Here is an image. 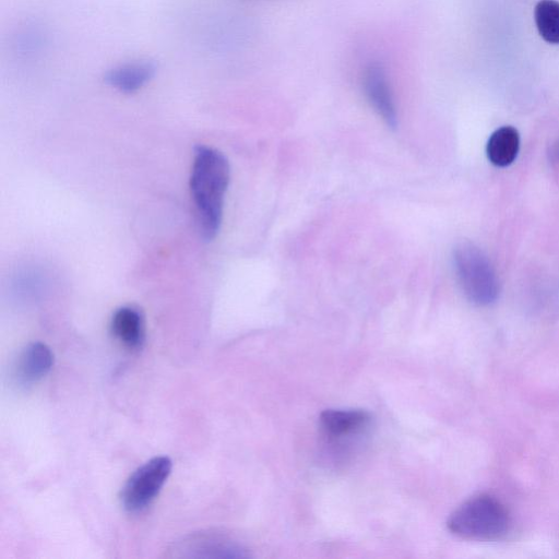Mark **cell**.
<instances>
[{
	"mask_svg": "<svg viewBox=\"0 0 559 559\" xmlns=\"http://www.w3.org/2000/svg\"><path fill=\"white\" fill-rule=\"evenodd\" d=\"M362 86L365 95L374 111L384 123L395 129L399 123L397 110L385 71L379 63H370L364 71Z\"/></svg>",
	"mask_w": 559,
	"mask_h": 559,
	"instance_id": "5b68a950",
	"label": "cell"
},
{
	"mask_svg": "<svg viewBox=\"0 0 559 559\" xmlns=\"http://www.w3.org/2000/svg\"><path fill=\"white\" fill-rule=\"evenodd\" d=\"M453 266L465 297L474 305L488 306L499 295V282L496 271L481 249L464 241L453 250Z\"/></svg>",
	"mask_w": 559,
	"mask_h": 559,
	"instance_id": "3957f363",
	"label": "cell"
},
{
	"mask_svg": "<svg viewBox=\"0 0 559 559\" xmlns=\"http://www.w3.org/2000/svg\"><path fill=\"white\" fill-rule=\"evenodd\" d=\"M369 421V413L362 409H325L320 415L322 430L333 439L350 437L364 430Z\"/></svg>",
	"mask_w": 559,
	"mask_h": 559,
	"instance_id": "ba28073f",
	"label": "cell"
},
{
	"mask_svg": "<svg viewBox=\"0 0 559 559\" xmlns=\"http://www.w3.org/2000/svg\"><path fill=\"white\" fill-rule=\"evenodd\" d=\"M534 17L540 37L552 45H559V1L539 0Z\"/></svg>",
	"mask_w": 559,
	"mask_h": 559,
	"instance_id": "8fae6325",
	"label": "cell"
},
{
	"mask_svg": "<svg viewBox=\"0 0 559 559\" xmlns=\"http://www.w3.org/2000/svg\"><path fill=\"white\" fill-rule=\"evenodd\" d=\"M520 148V135L515 128L503 126L492 132L487 142V157L498 167L509 166L514 162Z\"/></svg>",
	"mask_w": 559,
	"mask_h": 559,
	"instance_id": "30bf717a",
	"label": "cell"
},
{
	"mask_svg": "<svg viewBox=\"0 0 559 559\" xmlns=\"http://www.w3.org/2000/svg\"><path fill=\"white\" fill-rule=\"evenodd\" d=\"M110 326L116 338L129 348H139L144 342V320L135 307L124 306L117 309Z\"/></svg>",
	"mask_w": 559,
	"mask_h": 559,
	"instance_id": "9c48e42d",
	"label": "cell"
},
{
	"mask_svg": "<svg viewBox=\"0 0 559 559\" xmlns=\"http://www.w3.org/2000/svg\"><path fill=\"white\" fill-rule=\"evenodd\" d=\"M549 157L552 162L559 163V139L550 146Z\"/></svg>",
	"mask_w": 559,
	"mask_h": 559,
	"instance_id": "7c38bea8",
	"label": "cell"
},
{
	"mask_svg": "<svg viewBox=\"0 0 559 559\" xmlns=\"http://www.w3.org/2000/svg\"><path fill=\"white\" fill-rule=\"evenodd\" d=\"M156 67L151 61H135L109 69L104 81L122 93H133L146 85L155 75Z\"/></svg>",
	"mask_w": 559,
	"mask_h": 559,
	"instance_id": "52a82bcc",
	"label": "cell"
},
{
	"mask_svg": "<svg viewBox=\"0 0 559 559\" xmlns=\"http://www.w3.org/2000/svg\"><path fill=\"white\" fill-rule=\"evenodd\" d=\"M504 504L490 495H478L462 503L449 518L451 533L465 539L496 540L510 530Z\"/></svg>",
	"mask_w": 559,
	"mask_h": 559,
	"instance_id": "7a4b0ae2",
	"label": "cell"
},
{
	"mask_svg": "<svg viewBox=\"0 0 559 559\" xmlns=\"http://www.w3.org/2000/svg\"><path fill=\"white\" fill-rule=\"evenodd\" d=\"M173 462L168 456H155L139 466L127 479L120 492L124 510L135 513L145 509L159 493Z\"/></svg>",
	"mask_w": 559,
	"mask_h": 559,
	"instance_id": "277c9868",
	"label": "cell"
},
{
	"mask_svg": "<svg viewBox=\"0 0 559 559\" xmlns=\"http://www.w3.org/2000/svg\"><path fill=\"white\" fill-rule=\"evenodd\" d=\"M52 365L53 355L46 344L41 342L29 343L17 356L14 366V379L19 385H32L48 374Z\"/></svg>",
	"mask_w": 559,
	"mask_h": 559,
	"instance_id": "8992f818",
	"label": "cell"
},
{
	"mask_svg": "<svg viewBox=\"0 0 559 559\" xmlns=\"http://www.w3.org/2000/svg\"><path fill=\"white\" fill-rule=\"evenodd\" d=\"M229 177V164L223 153L205 145L194 148L190 190L206 240L214 238L219 229Z\"/></svg>",
	"mask_w": 559,
	"mask_h": 559,
	"instance_id": "6da1fadb",
	"label": "cell"
}]
</instances>
